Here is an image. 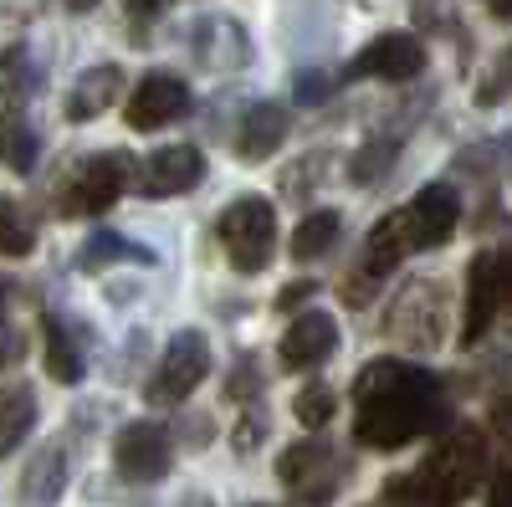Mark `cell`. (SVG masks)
Listing matches in <instances>:
<instances>
[{
	"label": "cell",
	"mask_w": 512,
	"mask_h": 507,
	"mask_svg": "<svg viewBox=\"0 0 512 507\" xmlns=\"http://www.w3.org/2000/svg\"><path fill=\"white\" fill-rule=\"evenodd\" d=\"M425 72V47H420V36L410 31H384L374 36L369 47L338 72V82H359V77H379V82H415Z\"/></svg>",
	"instance_id": "6"
},
{
	"label": "cell",
	"mask_w": 512,
	"mask_h": 507,
	"mask_svg": "<svg viewBox=\"0 0 512 507\" xmlns=\"http://www.w3.org/2000/svg\"><path fill=\"white\" fill-rule=\"evenodd\" d=\"M390 333L415 349H431L441 338V282H415L390 308Z\"/></svg>",
	"instance_id": "12"
},
{
	"label": "cell",
	"mask_w": 512,
	"mask_h": 507,
	"mask_svg": "<svg viewBox=\"0 0 512 507\" xmlns=\"http://www.w3.org/2000/svg\"><path fill=\"white\" fill-rule=\"evenodd\" d=\"M487 507H512V472H502V477L492 482V497H487Z\"/></svg>",
	"instance_id": "35"
},
{
	"label": "cell",
	"mask_w": 512,
	"mask_h": 507,
	"mask_svg": "<svg viewBox=\"0 0 512 507\" xmlns=\"http://www.w3.org/2000/svg\"><path fill=\"white\" fill-rule=\"evenodd\" d=\"M277 477H282L292 492H303L313 507H323V502L333 497L338 477H344V461H338L323 441H297V446H287V451H282Z\"/></svg>",
	"instance_id": "11"
},
{
	"label": "cell",
	"mask_w": 512,
	"mask_h": 507,
	"mask_svg": "<svg viewBox=\"0 0 512 507\" xmlns=\"http://www.w3.org/2000/svg\"><path fill=\"white\" fill-rule=\"evenodd\" d=\"M262 436H267V420L256 415V410H251V415L241 420V431H236V451H251L256 441H262Z\"/></svg>",
	"instance_id": "33"
},
{
	"label": "cell",
	"mask_w": 512,
	"mask_h": 507,
	"mask_svg": "<svg viewBox=\"0 0 512 507\" xmlns=\"http://www.w3.org/2000/svg\"><path fill=\"white\" fill-rule=\"evenodd\" d=\"M113 467L128 477V482H159L175 467V441L159 420H134L123 426L118 441H113Z\"/></svg>",
	"instance_id": "7"
},
{
	"label": "cell",
	"mask_w": 512,
	"mask_h": 507,
	"mask_svg": "<svg viewBox=\"0 0 512 507\" xmlns=\"http://www.w3.org/2000/svg\"><path fill=\"white\" fill-rule=\"evenodd\" d=\"M395 149H400V139H384V134H374L354 159H349V180L354 185H374L379 175H384V169H390L395 164Z\"/></svg>",
	"instance_id": "27"
},
{
	"label": "cell",
	"mask_w": 512,
	"mask_h": 507,
	"mask_svg": "<svg viewBox=\"0 0 512 507\" xmlns=\"http://www.w3.org/2000/svg\"><path fill=\"white\" fill-rule=\"evenodd\" d=\"M226 395L231 400H251V395H262V374H256V359H236V374L226 379Z\"/></svg>",
	"instance_id": "30"
},
{
	"label": "cell",
	"mask_w": 512,
	"mask_h": 507,
	"mask_svg": "<svg viewBox=\"0 0 512 507\" xmlns=\"http://www.w3.org/2000/svg\"><path fill=\"white\" fill-rule=\"evenodd\" d=\"M118 93H123V67L118 62H103V67H88L72 88H67V98H62V113L72 118V123H88V118H98V113H108L113 103H118Z\"/></svg>",
	"instance_id": "17"
},
{
	"label": "cell",
	"mask_w": 512,
	"mask_h": 507,
	"mask_svg": "<svg viewBox=\"0 0 512 507\" xmlns=\"http://www.w3.org/2000/svg\"><path fill=\"white\" fill-rule=\"evenodd\" d=\"M36 134L31 123L21 118V103L16 98H0V164L16 169V175H26V169L36 164Z\"/></svg>",
	"instance_id": "20"
},
{
	"label": "cell",
	"mask_w": 512,
	"mask_h": 507,
	"mask_svg": "<svg viewBox=\"0 0 512 507\" xmlns=\"http://www.w3.org/2000/svg\"><path fill=\"white\" fill-rule=\"evenodd\" d=\"M113 262H139V267H154V251L139 246V241H123L118 231H98L88 246H82V272H108Z\"/></svg>",
	"instance_id": "24"
},
{
	"label": "cell",
	"mask_w": 512,
	"mask_h": 507,
	"mask_svg": "<svg viewBox=\"0 0 512 507\" xmlns=\"http://www.w3.org/2000/svg\"><path fill=\"white\" fill-rule=\"evenodd\" d=\"M210 374V344L200 328H180L169 338L164 359L154 364V379H149V400L154 405H180L200 390V379Z\"/></svg>",
	"instance_id": "4"
},
{
	"label": "cell",
	"mask_w": 512,
	"mask_h": 507,
	"mask_svg": "<svg viewBox=\"0 0 512 507\" xmlns=\"http://www.w3.org/2000/svg\"><path fill=\"white\" fill-rule=\"evenodd\" d=\"M47 369H52L57 385H77L82 379V349H77L72 328L57 323V318H47Z\"/></svg>",
	"instance_id": "25"
},
{
	"label": "cell",
	"mask_w": 512,
	"mask_h": 507,
	"mask_svg": "<svg viewBox=\"0 0 512 507\" xmlns=\"http://www.w3.org/2000/svg\"><path fill=\"white\" fill-rule=\"evenodd\" d=\"M6 308H11V292H6V277H0V318H6Z\"/></svg>",
	"instance_id": "38"
},
{
	"label": "cell",
	"mask_w": 512,
	"mask_h": 507,
	"mask_svg": "<svg viewBox=\"0 0 512 507\" xmlns=\"http://www.w3.org/2000/svg\"><path fill=\"white\" fill-rule=\"evenodd\" d=\"M512 98V41L497 52V62L487 67V77L477 82V103L482 108H497V103H507Z\"/></svg>",
	"instance_id": "29"
},
{
	"label": "cell",
	"mask_w": 512,
	"mask_h": 507,
	"mask_svg": "<svg viewBox=\"0 0 512 507\" xmlns=\"http://www.w3.org/2000/svg\"><path fill=\"white\" fill-rule=\"evenodd\" d=\"M384 507H456V497L425 467H415V472H400L384 482Z\"/></svg>",
	"instance_id": "22"
},
{
	"label": "cell",
	"mask_w": 512,
	"mask_h": 507,
	"mask_svg": "<svg viewBox=\"0 0 512 507\" xmlns=\"http://www.w3.org/2000/svg\"><path fill=\"white\" fill-rule=\"evenodd\" d=\"M313 292H318L313 282H287V287H282V298H277V303H282V308L292 313L297 303H308V298H313Z\"/></svg>",
	"instance_id": "34"
},
{
	"label": "cell",
	"mask_w": 512,
	"mask_h": 507,
	"mask_svg": "<svg viewBox=\"0 0 512 507\" xmlns=\"http://www.w3.org/2000/svg\"><path fill=\"white\" fill-rule=\"evenodd\" d=\"M139 169L134 159H128L123 149H108V154H88L62 185V216H98V210H108L128 180H134Z\"/></svg>",
	"instance_id": "3"
},
{
	"label": "cell",
	"mask_w": 512,
	"mask_h": 507,
	"mask_svg": "<svg viewBox=\"0 0 512 507\" xmlns=\"http://www.w3.org/2000/svg\"><path fill=\"white\" fill-rule=\"evenodd\" d=\"M507 277H512V251H477L466 272V318H461V344L487 338L492 318L507 308Z\"/></svg>",
	"instance_id": "5"
},
{
	"label": "cell",
	"mask_w": 512,
	"mask_h": 507,
	"mask_svg": "<svg viewBox=\"0 0 512 507\" xmlns=\"http://www.w3.org/2000/svg\"><path fill=\"white\" fill-rule=\"evenodd\" d=\"M425 472H431L456 502L466 497V492H477L482 487V477H487V441H482V431H451L436 451H431V461H425Z\"/></svg>",
	"instance_id": "9"
},
{
	"label": "cell",
	"mask_w": 512,
	"mask_h": 507,
	"mask_svg": "<svg viewBox=\"0 0 512 507\" xmlns=\"http://www.w3.org/2000/svg\"><path fill=\"white\" fill-rule=\"evenodd\" d=\"M338 349V328H333V318L328 313H297L292 323H287V333H282V364L287 369H318L328 354Z\"/></svg>",
	"instance_id": "14"
},
{
	"label": "cell",
	"mask_w": 512,
	"mask_h": 507,
	"mask_svg": "<svg viewBox=\"0 0 512 507\" xmlns=\"http://www.w3.org/2000/svg\"><path fill=\"white\" fill-rule=\"evenodd\" d=\"M415 251V236H410V210H390L374 231H369V241H364V272L374 277V282H384L405 257Z\"/></svg>",
	"instance_id": "18"
},
{
	"label": "cell",
	"mask_w": 512,
	"mask_h": 507,
	"mask_svg": "<svg viewBox=\"0 0 512 507\" xmlns=\"http://www.w3.org/2000/svg\"><path fill=\"white\" fill-rule=\"evenodd\" d=\"M328 93H333L328 72H297V103H323Z\"/></svg>",
	"instance_id": "31"
},
{
	"label": "cell",
	"mask_w": 512,
	"mask_h": 507,
	"mask_svg": "<svg viewBox=\"0 0 512 507\" xmlns=\"http://www.w3.org/2000/svg\"><path fill=\"white\" fill-rule=\"evenodd\" d=\"M507 308H512V277H507Z\"/></svg>",
	"instance_id": "41"
},
{
	"label": "cell",
	"mask_w": 512,
	"mask_h": 507,
	"mask_svg": "<svg viewBox=\"0 0 512 507\" xmlns=\"http://www.w3.org/2000/svg\"><path fill=\"white\" fill-rule=\"evenodd\" d=\"M123 11H128V21L149 26L154 16H164V11H169V0H123Z\"/></svg>",
	"instance_id": "32"
},
{
	"label": "cell",
	"mask_w": 512,
	"mask_h": 507,
	"mask_svg": "<svg viewBox=\"0 0 512 507\" xmlns=\"http://www.w3.org/2000/svg\"><path fill=\"white\" fill-rule=\"evenodd\" d=\"M287 144V108L282 103H251L241 113V129H236V154L246 164H262Z\"/></svg>",
	"instance_id": "16"
},
{
	"label": "cell",
	"mask_w": 512,
	"mask_h": 507,
	"mask_svg": "<svg viewBox=\"0 0 512 507\" xmlns=\"http://www.w3.org/2000/svg\"><path fill=\"white\" fill-rule=\"evenodd\" d=\"M180 507H210V497H185Z\"/></svg>",
	"instance_id": "40"
},
{
	"label": "cell",
	"mask_w": 512,
	"mask_h": 507,
	"mask_svg": "<svg viewBox=\"0 0 512 507\" xmlns=\"http://www.w3.org/2000/svg\"><path fill=\"white\" fill-rule=\"evenodd\" d=\"M36 246V226L21 216V205L0 195V257H31Z\"/></svg>",
	"instance_id": "26"
},
{
	"label": "cell",
	"mask_w": 512,
	"mask_h": 507,
	"mask_svg": "<svg viewBox=\"0 0 512 507\" xmlns=\"http://www.w3.org/2000/svg\"><path fill=\"white\" fill-rule=\"evenodd\" d=\"M410 210V236H415V251L420 246H446L461 226V195L451 185H425L415 190V200L405 205Z\"/></svg>",
	"instance_id": "13"
},
{
	"label": "cell",
	"mask_w": 512,
	"mask_h": 507,
	"mask_svg": "<svg viewBox=\"0 0 512 507\" xmlns=\"http://www.w3.org/2000/svg\"><path fill=\"white\" fill-rule=\"evenodd\" d=\"M216 231H221V246H226V262L251 277V272H262V267L272 262L277 210H272V200H262V195H236V200L221 210Z\"/></svg>",
	"instance_id": "2"
},
{
	"label": "cell",
	"mask_w": 512,
	"mask_h": 507,
	"mask_svg": "<svg viewBox=\"0 0 512 507\" xmlns=\"http://www.w3.org/2000/svg\"><path fill=\"white\" fill-rule=\"evenodd\" d=\"M487 11H492L497 21H512V0H487Z\"/></svg>",
	"instance_id": "36"
},
{
	"label": "cell",
	"mask_w": 512,
	"mask_h": 507,
	"mask_svg": "<svg viewBox=\"0 0 512 507\" xmlns=\"http://www.w3.org/2000/svg\"><path fill=\"white\" fill-rule=\"evenodd\" d=\"M67 487V451L62 446H41L26 467H21V507H52Z\"/></svg>",
	"instance_id": "19"
},
{
	"label": "cell",
	"mask_w": 512,
	"mask_h": 507,
	"mask_svg": "<svg viewBox=\"0 0 512 507\" xmlns=\"http://www.w3.org/2000/svg\"><path fill=\"white\" fill-rule=\"evenodd\" d=\"M333 410H338V395L328 385H303V390H297V400H292L297 426H308V431H323L328 420H333Z\"/></svg>",
	"instance_id": "28"
},
{
	"label": "cell",
	"mask_w": 512,
	"mask_h": 507,
	"mask_svg": "<svg viewBox=\"0 0 512 507\" xmlns=\"http://www.w3.org/2000/svg\"><path fill=\"white\" fill-rule=\"evenodd\" d=\"M185 113H190V88H185V77L164 72V67L144 72L139 88L128 93V108H123L128 129H139V134H154V129H164V123L185 118Z\"/></svg>",
	"instance_id": "8"
},
{
	"label": "cell",
	"mask_w": 512,
	"mask_h": 507,
	"mask_svg": "<svg viewBox=\"0 0 512 507\" xmlns=\"http://www.w3.org/2000/svg\"><path fill=\"white\" fill-rule=\"evenodd\" d=\"M446 390L436 374H425L420 364L405 359H374L354 379V436L374 451L410 446L425 431L446 426Z\"/></svg>",
	"instance_id": "1"
},
{
	"label": "cell",
	"mask_w": 512,
	"mask_h": 507,
	"mask_svg": "<svg viewBox=\"0 0 512 507\" xmlns=\"http://www.w3.org/2000/svg\"><path fill=\"white\" fill-rule=\"evenodd\" d=\"M62 6H67V11H77V16H82V11H93V6H98V0H62Z\"/></svg>",
	"instance_id": "37"
},
{
	"label": "cell",
	"mask_w": 512,
	"mask_h": 507,
	"mask_svg": "<svg viewBox=\"0 0 512 507\" xmlns=\"http://www.w3.org/2000/svg\"><path fill=\"white\" fill-rule=\"evenodd\" d=\"M338 231H344L338 210H308V216L297 221V231H292V257H297V262H318V257H328L333 241H338Z\"/></svg>",
	"instance_id": "23"
},
{
	"label": "cell",
	"mask_w": 512,
	"mask_h": 507,
	"mask_svg": "<svg viewBox=\"0 0 512 507\" xmlns=\"http://www.w3.org/2000/svg\"><path fill=\"white\" fill-rule=\"evenodd\" d=\"M195 57H200V67H210V72H236V67H246V62H251V41H246L241 21H231V16L200 21V26H195Z\"/></svg>",
	"instance_id": "15"
},
{
	"label": "cell",
	"mask_w": 512,
	"mask_h": 507,
	"mask_svg": "<svg viewBox=\"0 0 512 507\" xmlns=\"http://www.w3.org/2000/svg\"><path fill=\"white\" fill-rule=\"evenodd\" d=\"M36 426V390L31 385H6L0 390V456H11Z\"/></svg>",
	"instance_id": "21"
},
{
	"label": "cell",
	"mask_w": 512,
	"mask_h": 507,
	"mask_svg": "<svg viewBox=\"0 0 512 507\" xmlns=\"http://www.w3.org/2000/svg\"><path fill=\"white\" fill-rule=\"evenodd\" d=\"M11 354H21V344H0V364H6Z\"/></svg>",
	"instance_id": "39"
},
{
	"label": "cell",
	"mask_w": 512,
	"mask_h": 507,
	"mask_svg": "<svg viewBox=\"0 0 512 507\" xmlns=\"http://www.w3.org/2000/svg\"><path fill=\"white\" fill-rule=\"evenodd\" d=\"M200 180H205V154H200L195 144H164V149H154V154L139 164V175H134L139 195H149V200L185 195V190H195Z\"/></svg>",
	"instance_id": "10"
}]
</instances>
